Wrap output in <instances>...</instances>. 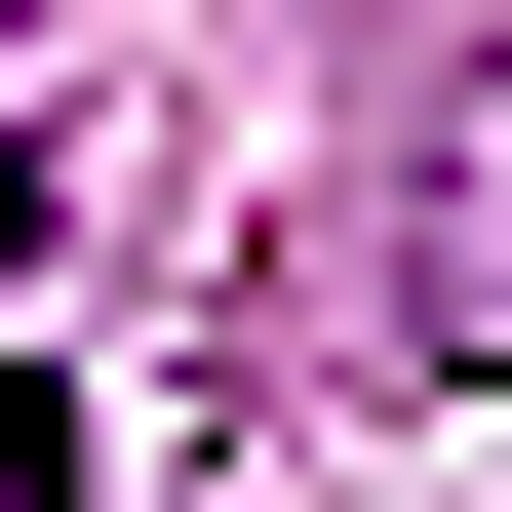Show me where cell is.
I'll return each mask as SVG.
<instances>
[{"instance_id": "obj_1", "label": "cell", "mask_w": 512, "mask_h": 512, "mask_svg": "<svg viewBox=\"0 0 512 512\" xmlns=\"http://www.w3.org/2000/svg\"><path fill=\"white\" fill-rule=\"evenodd\" d=\"M0 276H40V119H0Z\"/></svg>"}]
</instances>
